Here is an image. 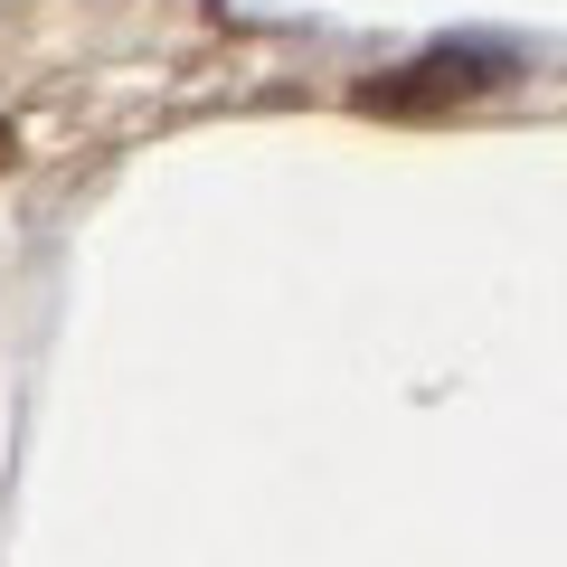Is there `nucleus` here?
I'll list each match as a JSON object with an SVG mask.
<instances>
[{"instance_id": "nucleus-1", "label": "nucleus", "mask_w": 567, "mask_h": 567, "mask_svg": "<svg viewBox=\"0 0 567 567\" xmlns=\"http://www.w3.org/2000/svg\"><path fill=\"white\" fill-rule=\"evenodd\" d=\"M511 66L492 58V48H435V58H416L406 76H379L360 85V114H435V104H464V95H492Z\"/></svg>"}]
</instances>
